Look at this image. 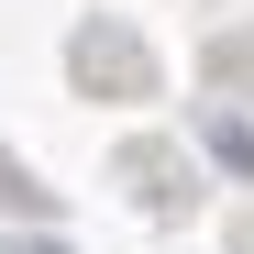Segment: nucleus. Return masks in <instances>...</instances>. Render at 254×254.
I'll return each instance as SVG.
<instances>
[]
</instances>
